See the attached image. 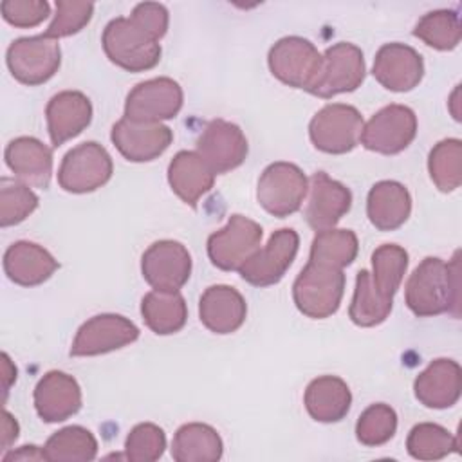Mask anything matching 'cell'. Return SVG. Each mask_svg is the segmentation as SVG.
Segmentation results:
<instances>
[{
    "mask_svg": "<svg viewBox=\"0 0 462 462\" xmlns=\"http://www.w3.org/2000/svg\"><path fill=\"white\" fill-rule=\"evenodd\" d=\"M110 139L125 159L148 162L166 152L173 141V132L162 123H143L121 117L112 126Z\"/></svg>",
    "mask_w": 462,
    "mask_h": 462,
    "instance_id": "e0dca14e",
    "label": "cell"
},
{
    "mask_svg": "<svg viewBox=\"0 0 462 462\" xmlns=\"http://www.w3.org/2000/svg\"><path fill=\"white\" fill-rule=\"evenodd\" d=\"M139 337V328L121 314H97L85 321L72 341L70 356H99L119 350Z\"/></svg>",
    "mask_w": 462,
    "mask_h": 462,
    "instance_id": "5bb4252c",
    "label": "cell"
},
{
    "mask_svg": "<svg viewBox=\"0 0 462 462\" xmlns=\"http://www.w3.org/2000/svg\"><path fill=\"white\" fill-rule=\"evenodd\" d=\"M458 92H460V88L457 87L455 92H453V96H451V114H453V117H455L457 121H460V112H458V108H455V105L458 103Z\"/></svg>",
    "mask_w": 462,
    "mask_h": 462,
    "instance_id": "7dc6e473",
    "label": "cell"
},
{
    "mask_svg": "<svg viewBox=\"0 0 462 462\" xmlns=\"http://www.w3.org/2000/svg\"><path fill=\"white\" fill-rule=\"evenodd\" d=\"M166 448V435L162 428L152 422L134 426L125 440V457L134 462L157 460Z\"/></svg>",
    "mask_w": 462,
    "mask_h": 462,
    "instance_id": "ab89813d",
    "label": "cell"
},
{
    "mask_svg": "<svg viewBox=\"0 0 462 462\" xmlns=\"http://www.w3.org/2000/svg\"><path fill=\"white\" fill-rule=\"evenodd\" d=\"M58 267V262L47 249L27 240L11 244L4 254V271L7 278L22 287L43 283Z\"/></svg>",
    "mask_w": 462,
    "mask_h": 462,
    "instance_id": "d4e9b609",
    "label": "cell"
},
{
    "mask_svg": "<svg viewBox=\"0 0 462 462\" xmlns=\"http://www.w3.org/2000/svg\"><path fill=\"white\" fill-rule=\"evenodd\" d=\"M309 191V180L301 168L292 162H273L269 164L256 188L258 204L274 217H289L296 213Z\"/></svg>",
    "mask_w": 462,
    "mask_h": 462,
    "instance_id": "277c9868",
    "label": "cell"
},
{
    "mask_svg": "<svg viewBox=\"0 0 462 462\" xmlns=\"http://www.w3.org/2000/svg\"><path fill=\"white\" fill-rule=\"evenodd\" d=\"M141 273L155 291H179L191 274V256L175 240L153 242L141 258Z\"/></svg>",
    "mask_w": 462,
    "mask_h": 462,
    "instance_id": "9a60e30c",
    "label": "cell"
},
{
    "mask_svg": "<svg viewBox=\"0 0 462 462\" xmlns=\"http://www.w3.org/2000/svg\"><path fill=\"white\" fill-rule=\"evenodd\" d=\"M458 254L449 263L437 256L424 258L406 282V305L419 316H439L458 309Z\"/></svg>",
    "mask_w": 462,
    "mask_h": 462,
    "instance_id": "6da1fadb",
    "label": "cell"
},
{
    "mask_svg": "<svg viewBox=\"0 0 462 462\" xmlns=\"http://www.w3.org/2000/svg\"><path fill=\"white\" fill-rule=\"evenodd\" d=\"M2 16L14 27H34L51 14V5L45 0H4L0 4Z\"/></svg>",
    "mask_w": 462,
    "mask_h": 462,
    "instance_id": "b9f144b4",
    "label": "cell"
},
{
    "mask_svg": "<svg viewBox=\"0 0 462 462\" xmlns=\"http://www.w3.org/2000/svg\"><path fill=\"white\" fill-rule=\"evenodd\" d=\"M141 314L150 330L159 336L179 332L188 319V307L179 291H150L141 301Z\"/></svg>",
    "mask_w": 462,
    "mask_h": 462,
    "instance_id": "f546056e",
    "label": "cell"
},
{
    "mask_svg": "<svg viewBox=\"0 0 462 462\" xmlns=\"http://www.w3.org/2000/svg\"><path fill=\"white\" fill-rule=\"evenodd\" d=\"M5 164L14 177L34 188H49L52 177V150L34 137H16L5 148Z\"/></svg>",
    "mask_w": 462,
    "mask_h": 462,
    "instance_id": "cb8c5ba5",
    "label": "cell"
},
{
    "mask_svg": "<svg viewBox=\"0 0 462 462\" xmlns=\"http://www.w3.org/2000/svg\"><path fill=\"white\" fill-rule=\"evenodd\" d=\"M38 208L36 193L18 179L0 180V226L9 227L23 222Z\"/></svg>",
    "mask_w": 462,
    "mask_h": 462,
    "instance_id": "74e56055",
    "label": "cell"
},
{
    "mask_svg": "<svg viewBox=\"0 0 462 462\" xmlns=\"http://www.w3.org/2000/svg\"><path fill=\"white\" fill-rule=\"evenodd\" d=\"M345 292L343 269L310 262L301 269L292 285V298L301 314L312 319L332 316Z\"/></svg>",
    "mask_w": 462,
    "mask_h": 462,
    "instance_id": "3957f363",
    "label": "cell"
},
{
    "mask_svg": "<svg viewBox=\"0 0 462 462\" xmlns=\"http://www.w3.org/2000/svg\"><path fill=\"white\" fill-rule=\"evenodd\" d=\"M245 300L231 285H211L200 296V321L215 334H231L238 330L245 321Z\"/></svg>",
    "mask_w": 462,
    "mask_h": 462,
    "instance_id": "603a6c76",
    "label": "cell"
},
{
    "mask_svg": "<svg viewBox=\"0 0 462 462\" xmlns=\"http://www.w3.org/2000/svg\"><path fill=\"white\" fill-rule=\"evenodd\" d=\"M92 13H94V4H90V2L58 0L56 14L43 34L49 38H54V40L72 36V34L79 32L90 22Z\"/></svg>",
    "mask_w": 462,
    "mask_h": 462,
    "instance_id": "60d3db41",
    "label": "cell"
},
{
    "mask_svg": "<svg viewBox=\"0 0 462 462\" xmlns=\"http://www.w3.org/2000/svg\"><path fill=\"white\" fill-rule=\"evenodd\" d=\"M365 58L357 45L339 42L323 54L321 70L309 94L328 99L343 92L356 90L365 79Z\"/></svg>",
    "mask_w": 462,
    "mask_h": 462,
    "instance_id": "30bf717a",
    "label": "cell"
},
{
    "mask_svg": "<svg viewBox=\"0 0 462 462\" xmlns=\"http://www.w3.org/2000/svg\"><path fill=\"white\" fill-rule=\"evenodd\" d=\"M363 125L357 108L345 103H330L310 119L309 135L318 150L339 155L357 146Z\"/></svg>",
    "mask_w": 462,
    "mask_h": 462,
    "instance_id": "9c48e42d",
    "label": "cell"
},
{
    "mask_svg": "<svg viewBox=\"0 0 462 462\" xmlns=\"http://www.w3.org/2000/svg\"><path fill=\"white\" fill-rule=\"evenodd\" d=\"M34 408L45 422H61L76 415L81 408L78 381L60 370L47 372L34 388Z\"/></svg>",
    "mask_w": 462,
    "mask_h": 462,
    "instance_id": "ffe728a7",
    "label": "cell"
},
{
    "mask_svg": "<svg viewBox=\"0 0 462 462\" xmlns=\"http://www.w3.org/2000/svg\"><path fill=\"white\" fill-rule=\"evenodd\" d=\"M417 135V117L410 106L388 105L363 125L361 144L383 155H393L410 146Z\"/></svg>",
    "mask_w": 462,
    "mask_h": 462,
    "instance_id": "8fae6325",
    "label": "cell"
},
{
    "mask_svg": "<svg viewBox=\"0 0 462 462\" xmlns=\"http://www.w3.org/2000/svg\"><path fill=\"white\" fill-rule=\"evenodd\" d=\"M406 449L417 460H439L458 451V440L439 424L420 422L408 433Z\"/></svg>",
    "mask_w": 462,
    "mask_h": 462,
    "instance_id": "e575fe53",
    "label": "cell"
},
{
    "mask_svg": "<svg viewBox=\"0 0 462 462\" xmlns=\"http://www.w3.org/2000/svg\"><path fill=\"white\" fill-rule=\"evenodd\" d=\"M262 226L244 215H231L227 224L208 238V256L222 271H238L258 249Z\"/></svg>",
    "mask_w": 462,
    "mask_h": 462,
    "instance_id": "ba28073f",
    "label": "cell"
},
{
    "mask_svg": "<svg viewBox=\"0 0 462 462\" xmlns=\"http://www.w3.org/2000/svg\"><path fill=\"white\" fill-rule=\"evenodd\" d=\"M168 182L182 202L195 208L199 199L213 188L215 173L197 152L182 150L168 166Z\"/></svg>",
    "mask_w": 462,
    "mask_h": 462,
    "instance_id": "4316f807",
    "label": "cell"
},
{
    "mask_svg": "<svg viewBox=\"0 0 462 462\" xmlns=\"http://www.w3.org/2000/svg\"><path fill=\"white\" fill-rule=\"evenodd\" d=\"M413 36L437 51H451L460 42L458 14L449 9H437L426 13L417 22Z\"/></svg>",
    "mask_w": 462,
    "mask_h": 462,
    "instance_id": "d590c367",
    "label": "cell"
},
{
    "mask_svg": "<svg viewBox=\"0 0 462 462\" xmlns=\"http://www.w3.org/2000/svg\"><path fill=\"white\" fill-rule=\"evenodd\" d=\"M393 298L383 294L372 280V274L363 269L356 276V289L348 309L350 319L359 327H375L392 312Z\"/></svg>",
    "mask_w": 462,
    "mask_h": 462,
    "instance_id": "4dcf8cb0",
    "label": "cell"
},
{
    "mask_svg": "<svg viewBox=\"0 0 462 462\" xmlns=\"http://www.w3.org/2000/svg\"><path fill=\"white\" fill-rule=\"evenodd\" d=\"M130 16L157 40H161L168 31V9L162 4H155V2L137 4Z\"/></svg>",
    "mask_w": 462,
    "mask_h": 462,
    "instance_id": "7bdbcfd3",
    "label": "cell"
},
{
    "mask_svg": "<svg viewBox=\"0 0 462 462\" xmlns=\"http://www.w3.org/2000/svg\"><path fill=\"white\" fill-rule=\"evenodd\" d=\"M397 430V413L392 406L377 402L368 406L357 419L356 437L363 446H383L386 444Z\"/></svg>",
    "mask_w": 462,
    "mask_h": 462,
    "instance_id": "f35d334b",
    "label": "cell"
},
{
    "mask_svg": "<svg viewBox=\"0 0 462 462\" xmlns=\"http://www.w3.org/2000/svg\"><path fill=\"white\" fill-rule=\"evenodd\" d=\"M300 236L291 227H282L271 235L267 244L260 247L240 269L244 282L254 287H269L278 283L296 258Z\"/></svg>",
    "mask_w": 462,
    "mask_h": 462,
    "instance_id": "7c38bea8",
    "label": "cell"
},
{
    "mask_svg": "<svg viewBox=\"0 0 462 462\" xmlns=\"http://www.w3.org/2000/svg\"><path fill=\"white\" fill-rule=\"evenodd\" d=\"M197 153L215 175L238 168L247 157V139L238 125L213 119L197 139Z\"/></svg>",
    "mask_w": 462,
    "mask_h": 462,
    "instance_id": "2e32d148",
    "label": "cell"
},
{
    "mask_svg": "<svg viewBox=\"0 0 462 462\" xmlns=\"http://www.w3.org/2000/svg\"><path fill=\"white\" fill-rule=\"evenodd\" d=\"M415 397L426 408L444 410L460 399L462 370L453 359H435L420 372L413 383Z\"/></svg>",
    "mask_w": 462,
    "mask_h": 462,
    "instance_id": "7402d4cb",
    "label": "cell"
},
{
    "mask_svg": "<svg viewBox=\"0 0 462 462\" xmlns=\"http://www.w3.org/2000/svg\"><path fill=\"white\" fill-rule=\"evenodd\" d=\"M106 58L128 72H144L161 60V45L132 16H119L106 23L101 36Z\"/></svg>",
    "mask_w": 462,
    "mask_h": 462,
    "instance_id": "7a4b0ae2",
    "label": "cell"
},
{
    "mask_svg": "<svg viewBox=\"0 0 462 462\" xmlns=\"http://www.w3.org/2000/svg\"><path fill=\"white\" fill-rule=\"evenodd\" d=\"M114 171L112 157L96 141L69 150L58 170V182L69 193H90L105 186Z\"/></svg>",
    "mask_w": 462,
    "mask_h": 462,
    "instance_id": "52a82bcc",
    "label": "cell"
},
{
    "mask_svg": "<svg viewBox=\"0 0 462 462\" xmlns=\"http://www.w3.org/2000/svg\"><path fill=\"white\" fill-rule=\"evenodd\" d=\"M357 236L352 229L319 231L310 245V262L343 269L357 256Z\"/></svg>",
    "mask_w": 462,
    "mask_h": 462,
    "instance_id": "d6a6232c",
    "label": "cell"
},
{
    "mask_svg": "<svg viewBox=\"0 0 462 462\" xmlns=\"http://www.w3.org/2000/svg\"><path fill=\"white\" fill-rule=\"evenodd\" d=\"M411 213V197L408 189L395 180H381L374 184L366 199V215L379 231H393L401 227Z\"/></svg>",
    "mask_w": 462,
    "mask_h": 462,
    "instance_id": "484cf974",
    "label": "cell"
},
{
    "mask_svg": "<svg viewBox=\"0 0 462 462\" xmlns=\"http://www.w3.org/2000/svg\"><path fill=\"white\" fill-rule=\"evenodd\" d=\"M2 374H4V399L7 397V392H9V386H11V381L16 379V368L13 366L11 359L7 354H2Z\"/></svg>",
    "mask_w": 462,
    "mask_h": 462,
    "instance_id": "bcb514c9",
    "label": "cell"
},
{
    "mask_svg": "<svg viewBox=\"0 0 462 462\" xmlns=\"http://www.w3.org/2000/svg\"><path fill=\"white\" fill-rule=\"evenodd\" d=\"M224 444L215 428L202 422H189L177 430L171 442V457L177 462H217Z\"/></svg>",
    "mask_w": 462,
    "mask_h": 462,
    "instance_id": "f1b7e54d",
    "label": "cell"
},
{
    "mask_svg": "<svg viewBox=\"0 0 462 462\" xmlns=\"http://www.w3.org/2000/svg\"><path fill=\"white\" fill-rule=\"evenodd\" d=\"M428 171L433 184L448 193L462 182V143L460 139H444L437 143L428 157Z\"/></svg>",
    "mask_w": 462,
    "mask_h": 462,
    "instance_id": "836d02e7",
    "label": "cell"
},
{
    "mask_svg": "<svg viewBox=\"0 0 462 462\" xmlns=\"http://www.w3.org/2000/svg\"><path fill=\"white\" fill-rule=\"evenodd\" d=\"M43 451L52 462H85L96 458L97 440L83 426H67L47 439Z\"/></svg>",
    "mask_w": 462,
    "mask_h": 462,
    "instance_id": "1f68e13d",
    "label": "cell"
},
{
    "mask_svg": "<svg viewBox=\"0 0 462 462\" xmlns=\"http://www.w3.org/2000/svg\"><path fill=\"white\" fill-rule=\"evenodd\" d=\"M374 78L392 92H408L415 88L424 76L422 56L410 45L386 43L374 60Z\"/></svg>",
    "mask_w": 462,
    "mask_h": 462,
    "instance_id": "ac0fdd59",
    "label": "cell"
},
{
    "mask_svg": "<svg viewBox=\"0 0 462 462\" xmlns=\"http://www.w3.org/2000/svg\"><path fill=\"white\" fill-rule=\"evenodd\" d=\"M4 460H47L43 448L40 449L38 446H22L16 451H11L7 455H4Z\"/></svg>",
    "mask_w": 462,
    "mask_h": 462,
    "instance_id": "ee69618b",
    "label": "cell"
},
{
    "mask_svg": "<svg viewBox=\"0 0 462 462\" xmlns=\"http://www.w3.org/2000/svg\"><path fill=\"white\" fill-rule=\"evenodd\" d=\"M182 99V88L175 79H146L128 92L125 101V117L143 123H161L179 114Z\"/></svg>",
    "mask_w": 462,
    "mask_h": 462,
    "instance_id": "4fadbf2b",
    "label": "cell"
},
{
    "mask_svg": "<svg viewBox=\"0 0 462 462\" xmlns=\"http://www.w3.org/2000/svg\"><path fill=\"white\" fill-rule=\"evenodd\" d=\"M309 191L305 218L316 233L332 229L352 206L350 189L345 184L330 179L325 171H316L312 175Z\"/></svg>",
    "mask_w": 462,
    "mask_h": 462,
    "instance_id": "d6986e66",
    "label": "cell"
},
{
    "mask_svg": "<svg viewBox=\"0 0 462 462\" xmlns=\"http://www.w3.org/2000/svg\"><path fill=\"white\" fill-rule=\"evenodd\" d=\"M323 54L314 43L301 36H285L278 40L267 56L269 69L274 78L292 88L310 90L321 70Z\"/></svg>",
    "mask_w": 462,
    "mask_h": 462,
    "instance_id": "8992f818",
    "label": "cell"
},
{
    "mask_svg": "<svg viewBox=\"0 0 462 462\" xmlns=\"http://www.w3.org/2000/svg\"><path fill=\"white\" fill-rule=\"evenodd\" d=\"M408 267V253L397 244H383L372 253V280L377 289L392 296L397 292Z\"/></svg>",
    "mask_w": 462,
    "mask_h": 462,
    "instance_id": "8d00e7d4",
    "label": "cell"
},
{
    "mask_svg": "<svg viewBox=\"0 0 462 462\" xmlns=\"http://www.w3.org/2000/svg\"><path fill=\"white\" fill-rule=\"evenodd\" d=\"M305 408L318 422L341 420L352 404L348 384L336 375H321L309 383L305 390Z\"/></svg>",
    "mask_w": 462,
    "mask_h": 462,
    "instance_id": "83f0119b",
    "label": "cell"
},
{
    "mask_svg": "<svg viewBox=\"0 0 462 462\" xmlns=\"http://www.w3.org/2000/svg\"><path fill=\"white\" fill-rule=\"evenodd\" d=\"M4 420H2V448L7 449L11 442L16 440L18 437V422L13 419V415L4 410Z\"/></svg>",
    "mask_w": 462,
    "mask_h": 462,
    "instance_id": "f6af8a7d",
    "label": "cell"
},
{
    "mask_svg": "<svg viewBox=\"0 0 462 462\" xmlns=\"http://www.w3.org/2000/svg\"><path fill=\"white\" fill-rule=\"evenodd\" d=\"M5 61L16 81L36 87L58 72L61 49L58 40L45 34L18 38L9 45Z\"/></svg>",
    "mask_w": 462,
    "mask_h": 462,
    "instance_id": "5b68a950",
    "label": "cell"
},
{
    "mask_svg": "<svg viewBox=\"0 0 462 462\" xmlns=\"http://www.w3.org/2000/svg\"><path fill=\"white\" fill-rule=\"evenodd\" d=\"M47 130L54 148L79 135L92 121V103L78 90H63L51 97L45 108Z\"/></svg>",
    "mask_w": 462,
    "mask_h": 462,
    "instance_id": "44dd1931",
    "label": "cell"
}]
</instances>
